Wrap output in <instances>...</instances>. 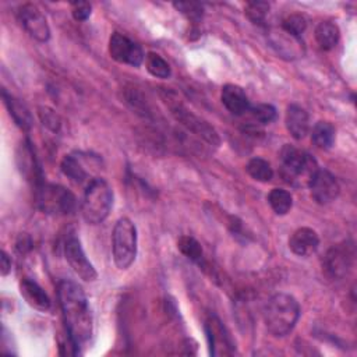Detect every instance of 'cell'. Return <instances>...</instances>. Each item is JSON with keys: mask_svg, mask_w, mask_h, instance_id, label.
Returning <instances> with one entry per match:
<instances>
[{"mask_svg": "<svg viewBox=\"0 0 357 357\" xmlns=\"http://www.w3.org/2000/svg\"><path fill=\"white\" fill-rule=\"evenodd\" d=\"M57 294L70 342L78 353V349L89 342L93 332L92 314L86 296L81 286L73 280H61Z\"/></svg>", "mask_w": 357, "mask_h": 357, "instance_id": "1", "label": "cell"}, {"mask_svg": "<svg viewBox=\"0 0 357 357\" xmlns=\"http://www.w3.org/2000/svg\"><path fill=\"white\" fill-rule=\"evenodd\" d=\"M300 317L297 300L286 293L273 294L265 304L264 322L266 329L278 337L286 336L293 331Z\"/></svg>", "mask_w": 357, "mask_h": 357, "instance_id": "2", "label": "cell"}, {"mask_svg": "<svg viewBox=\"0 0 357 357\" xmlns=\"http://www.w3.org/2000/svg\"><path fill=\"white\" fill-rule=\"evenodd\" d=\"M113 205V191L109 183L100 177L92 178L84 192L81 213L86 223L98 225L103 222Z\"/></svg>", "mask_w": 357, "mask_h": 357, "instance_id": "3", "label": "cell"}, {"mask_svg": "<svg viewBox=\"0 0 357 357\" xmlns=\"http://www.w3.org/2000/svg\"><path fill=\"white\" fill-rule=\"evenodd\" d=\"M113 259L119 269H127L137 257V227L128 218H120L112 234Z\"/></svg>", "mask_w": 357, "mask_h": 357, "instance_id": "4", "label": "cell"}, {"mask_svg": "<svg viewBox=\"0 0 357 357\" xmlns=\"http://www.w3.org/2000/svg\"><path fill=\"white\" fill-rule=\"evenodd\" d=\"M282 173L286 181L294 183L304 180L307 184L311 176L317 172V160L305 151L293 145H284L280 151Z\"/></svg>", "mask_w": 357, "mask_h": 357, "instance_id": "5", "label": "cell"}, {"mask_svg": "<svg viewBox=\"0 0 357 357\" xmlns=\"http://www.w3.org/2000/svg\"><path fill=\"white\" fill-rule=\"evenodd\" d=\"M36 202L39 209L49 215H68L75 209L74 194L59 184H39L36 190Z\"/></svg>", "mask_w": 357, "mask_h": 357, "instance_id": "6", "label": "cell"}, {"mask_svg": "<svg viewBox=\"0 0 357 357\" xmlns=\"http://www.w3.org/2000/svg\"><path fill=\"white\" fill-rule=\"evenodd\" d=\"M166 102H169V107H170L172 114L174 116V119L177 121H180L188 131H191L197 137L202 138L209 145H215L216 146L219 144V137H218L216 131L205 120H202L198 116L192 114L177 99H173V98L167 96Z\"/></svg>", "mask_w": 357, "mask_h": 357, "instance_id": "7", "label": "cell"}, {"mask_svg": "<svg viewBox=\"0 0 357 357\" xmlns=\"http://www.w3.org/2000/svg\"><path fill=\"white\" fill-rule=\"evenodd\" d=\"M109 53L113 60L132 67H138L145 59L141 46L119 32L112 33L109 39Z\"/></svg>", "mask_w": 357, "mask_h": 357, "instance_id": "8", "label": "cell"}, {"mask_svg": "<svg viewBox=\"0 0 357 357\" xmlns=\"http://www.w3.org/2000/svg\"><path fill=\"white\" fill-rule=\"evenodd\" d=\"M18 21L22 25V28L29 33L31 38H33L38 42H47L50 38V28L46 21V17L42 14V11L31 3L22 4L18 11Z\"/></svg>", "mask_w": 357, "mask_h": 357, "instance_id": "9", "label": "cell"}, {"mask_svg": "<svg viewBox=\"0 0 357 357\" xmlns=\"http://www.w3.org/2000/svg\"><path fill=\"white\" fill-rule=\"evenodd\" d=\"M353 247L349 245L347 243H342L328 250V252L324 257L322 266L328 276L333 279H342L350 271L353 265Z\"/></svg>", "mask_w": 357, "mask_h": 357, "instance_id": "10", "label": "cell"}, {"mask_svg": "<svg viewBox=\"0 0 357 357\" xmlns=\"http://www.w3.org/2000/svg\"><path fill=\"white\" fill-rule=\"evenodd\" d=\"M64 257L71 269L85 282H93L98 273L93 265L88 261L79 240L75 236H68L64 243Z\"/></svg>", "mask_w": 357, "mask_h": 357, "instance_id": "11", "label": "cell"}, {"mask_svg": "<svg viewBox=\"0 0 357 357\" xmlns=\"http://www.w3.org/2000/svg\"><path fill=\"white\" fill-rule=\"evenodd\" d=\"M308 187H310L312 199L321 205H326L335 201L340 191L339 183L335 178V176L328 170L319 169V167L311 176L308 181Z\"/></svg>", "mask_w": 357, "mask_h": 357, "instance_id": "12", "label": "cell"}, {"mask_svg": "<svg viewBox=\"0 0 357 357\" xmlns=\"http://www.w3.org/2000/svg\"><path fill=\"white\" fill-rule=\"evenodd\" d=\"M269 43L276 50V53L280 57H284L287 60L303 57L304 54V43L301 38H296L286 31L273 29L269 32Z\"/></svg>", "mask_w": 357, "mask_h": 357, "instance_id": "13", "label": "cell"}, {"mask_svg": "<svg viewBox=\"0 0 357 357\" xmlns=\"http://www.w3.org/2000/svg\"><path fill=\"white\" fill-rule=\"evenodd\" d=\"M319 245V237L311 227H298L289 238L290 250L298 257L312 255Z\"/></svg>", "mask_w": 357, "mask_h": 357, "instance_id": "14", "label": "cell"}, {"mask_svg": "<svg viewBox=\"0 0 357 357\" xmlns=\"http://www.w3.org/2000/svg\"><path fill=\"white\" fill-rule=\"evenodd\" d=\"M220 100H222L223 106L231 114H236V116L245 114L251 107L248 96L244 92V89L238 85H234V84H226L222 88Z\"/></svg>", "mask_w": 357, "mask_h": 357, "instance_id": "15", "label": "cell"}, {"mask_svg": "<svg viewBox=\"0 0 357 357\" xmlns=\"http://www.w3.org/2000/svg\"><path fill=\"white\" fill-rule=\"evenodd\" d=\"M284 124L294 139H303L310 131L308 113L298 105H289L286 109Z\"/></svg>", "mask_w": 357, "mask_h": 357, "instance_id": "16", "label": "cell"}, {"mask_svg": "<svg viewBox=\"0 0 357 357\" xmlns=\"http://www.w3.org/2000/svg\"><path fill=\"white\" fill-rule=\"evenodd\" d=\"M20 293L31 307L39 311H47L50 308V298L35 280L28 278L22 279L20 283Z\"/></svg>", "mask_w": 357, "mask_h": 357, "instance_id": "17", "label": "cell"}, {"mask_svg": "<svg viewBox=\"0 0 357 357\" xmlns=\"http://www.w3.org/2000/svg\"><path fill=\"white\" fill-rule=\"evenodd\" d=\"M17 160H18V166L21 173L28 178L36 183V185L42 184L40 180V170L38 166V162L35 159L33 151L31 148V144L28 141H25L24 144H21L20 151L17 153Z\"/></svg>", "mask_w": 357, "mask_h": 357, "instance_id": "18", "label": "cell"}, {"mask_svg": "<svg viewBox=\"0 0 357 357\" xmlns=\"http://www.w3.org/2000/svg\"><path fill=\"white\" fill-rule=\"evenodd\" d=\"M3 99L8 109L10 116L15 121V124L24 130L28 131L32 127V116L29 109L17 98H14L11 93H8L6 89H3Z\"/></svg>", "mask_w": 357, "mask_h": 357, "instance_id": "19", "label": "cell"}, {"mask_svg": "<svg viewBox=\"0 0 357 357\" xmlns=\"http://www.w3.org/2000/svg\"><path fill=\"white\" fill-rule=\"evenodd\" d=\"M340 38L339 26L332 21H322L315 28V40L322 50L333 49Z\"/></svg>", "mask_w": 357, "mask_h": 357, "instance_id": "20", "label": "cell"}, {"mask_svg": "<svg viewBox=\"0 0 357 357\" xmlns=\"http://www.w3.org/2000/svg\"><path fill=\"white\" fill-rule=\"evenodd\" d=\"M205 331H206V337H208L211 354L215 356L216 354V349L219 346H226V347L231 346L230 342H229V336L226 335L222 322L216 317H211L206 321Z\"/></svg>", "mask_w": 357, "mask_h": 357, "instance_id": "21", "label": "cell"}, {"mask_svg": "<svg viewBox=\"0 0 357 357\" xmlns=\"http://www.w3.org/2000/svg\"><path fill=\"white\" fill-rule=\"evenodd\" d=\"M336 130L329 121H318L311 131V141L319 149H329L335 144Z\"/></svg>", "mask_w": 357, "mask_h": 357, "instance_id": "22", "label": "cell"}, {"mask_svg": "<svg viewBox=\"0 0 357 357\" xmlns=\"http://www.w3.org/2000/svg\"><path fill=\"white\" fill-rule=\"evenodd\" d=\"M268 202L276 215H286L293 205L291 194L283 188H273L268 194Z\"/></svg>", "mask_w": 357, "mask_h": 357, "instance_id": "23", "label": "cell"}, {"mask_svg": "<svg viewBox=\"0 0 357 357\" xmlns=\"http://www.w3.org/2000/svg\"><path fill=\"white\" fill-rule=\"evenodd\" d=\"M245 170L254 180L261 183H268L273 177V169L271 167L269 162L262 158L250 159L245 166Z\"/></svg>", "mask_w": 357, "mask_h": 357, "instance_id": "24", "label": "cell"}, {"mask_svg": "<svg viewBox=\"0 0 357 357\" xmlns=\"http://www.w3.org/2000/svg\"><path fill=\"white\" fill-rule=\"evenodd\" d=\"M144 61H145V67L151 75H153L156 78H162V79H166L170 77V74H172L170 66L158 53H153V52L146 53Z\"/></svg>", "mask_w": 357, "mask_h": 357, "instance_id": "25", "label": "cell"}, {"mask_svg": "<svg viewBox=\"0 0 357 357\" xmlns=\"http://www.w3.org/2000/svg\"><path fill=\"white\" fill-rule=\"evenodd\" d=\"M60 167H61V172L64 173V176H67L74 183H82L86 180L88 173L82 167L78 158H75L74 155H66L61 160Z\"/></svg>", "mask_w": 357, "mask_h": 357, "instance_id": "26", "label": "cell"}, {"mask_svg": "<svg viewBox=\"0 0 357 357\" xmlns=\"http://www.w3.org/2000/svg\"><path fill=\"white\" fill-rule=\"evenodd\" d=\"M177 248L183 255H185L192 262L201 264L202 261V247L201 244L191 236H181L177 241Z\"/></svg>", "mask_w": 357, "mask_h": 357, "instance_id": "27", "label": "cell"}, {"mask_svg": "<svg viewBox=\"0 0 357 357\" xmlns=\"http://www.w3.org/2000/svg\"><path fill=\"white\" fill-rule=\"evenodd\" d=\"M245 15L257 25H264L269 13V4L266 1H250L245 4Z\"/></svg>", "mask_w": 357, "mask_h": 357, "instance_id": "28", "label": "cell"}, {"mask_svg": "<svg viewBox=\"0 0 357 357\" xmlns=\"http://www.w3.org/2000/svg\"><path fill=\"white\" fill-rule=\"evenodd\" d=\"M280 28L296 38H301L303 32L307 28V20L301 14H290L282 21Z\"/></svg>", "mask_w": 357, "mask_h": 357, "instance_id": "29", "label": "cell"}, {"mask_svg": "<svg viewBox=\"0 0 357 357\" xmlns=\"http://www.w3.org/2000/svg\"><path fill=\"white\" fill-rule=\"evenodd\" d=\"M252 119L259 124H269L276 119V109L269 103H258L248 110Z\"/></svg>", "mask_w": 357, "mask_h": 357, "instance_id": "30", "label": "cell"}, {"mask_svg": "<svg viewBox=\"0 0 357 357\" xmlns=\"http://www.w3.org/2000/svg\"><path fill=\"white\" fill-rule=\"evenodd\" d=\"M176 10L184 14L188 20H199L202 17V6L199 3H190V1H178L173 4Z\"/></svg>", "mask_w": 357, "mask_h": 357, "instance_id": "31", "label": "cell"}, {"mask_svg": "<svg viewBox=\"0 0 357 357\" xmlns=\"http://www.w3.org/2000/svg\"><path fill=\"white\" fill-rule=\"evenodd\" d=\"M91 4L88 1H75V3H71V14H73V18L75 21H86L91 15Z\"/></svg>", "mask_w": 357, "mask_h": 357, "instance_id": "32", "label": "cell"}, {"mask_svg": "<svg viewBox=\"0 0 357 357\" xmlns=\"http://www.w3.org/2000/svg\"><path fill=\"white\" fill-rule=\"evenodd\" d=\"M40 119L43 121V124H46L49 128L52 130H56L59 127V119L57 116L54 114L53 110H49V109H42L40 112Z\"/></svg>", "mask_w": 357, "mask_h": 357, "instance_id": "33", "label": "cell"}, {"mask_svg": "<svg viewBox=\"0 0 357 357\" xmlns=\"http://www.w3.org/2000/svg\"><path fill=\"white\" fill-rule=\"evenodd\" d=\"M0 255H1L0 257V271H1V275L6 276L11 271V259L6 251H1Z\"/></svg>", "mask_w": 357, "mask_h": 357, "instance_id": "34", "label": "cell"}]
</instances>
